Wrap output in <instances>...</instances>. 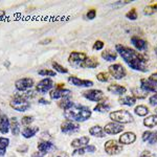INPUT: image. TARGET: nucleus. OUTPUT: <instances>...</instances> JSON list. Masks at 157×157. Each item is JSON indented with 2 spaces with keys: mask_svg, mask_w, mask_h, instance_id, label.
Listing matches in <instances>:
<instances>
[{
  "mask_svg": "<svg viewBox=\"0 0 157 157\" xmlns=\"http://www.w3.org/2000/svg\"><path fill=\"white\" fill-rule=\"evenodd\" d=\"M115 50L131 69L140 72H147L149 70L147 66L146 57L137 50L127 47L123 44H116Z\"/></svg>",
  "mask_w": 157,
  "mask_h": 157,
  "instance_id": "1",
  "label": "nucleus"
},
{
  "mask_svg": "<svg viewBox=\"0 0 157 157\" xmlns=\"http://www.w3.org/2000/svg\"><path fill=\"white\" fill-rule=\"evenodd\" d=\"M64 116L68 121L75 123H83L90 118L91 110L86 106L71 102L64 109Z\"/></svg>",
  "mask_w": 157,
  "mask_h": 157,
  "instance_id": "2",
  "label": "nucleus"
},
{
  "mask_svg": "<svg viewBox=\"0 0 157 157\" xmlns=\"http://www.w3.org/2000/svg\"><path fill=\"white\" fill-rule=\"evenodd\" d=\"M10 106L18 112H25L30 108V103L23 94L19 93V94H15L12 98L11 102H10Z\"/></svg>",
  "mask_w": 157,
  "mask_h": 157,
  "instance_id": "3",
  "label": "nucleus"
},
{
  "mask_svg": "<svg viewBox=\"0 0 157 157\" xmlns=\"http://www.w3.org/2000/svg\"><path fill=\"white\" fill-rule=\"evenodd\" d=\"M110 120L118 124H130L134 121L133 115L127 110H116L110 113Z\"/></svg>",
  "mask_w": 157,
  "mask_h": 157,
  "instance_id": "4",
  "label": "nucleus"
},
{
  "mask_svg": "<svg viewBox=\"0 0 157 157\" xmlns=\"http://www.w3.org/2000/svg\"><path fill=\"white\" fill-rule=\"evenodd\" d=\"M88 56L85 52H71L68 57V62L70 65H72L73 67H81L82 68L83 63L85 62V60L87 59Z\"/></svg>",
  "mask_w": 157,
  "mask_h": 157,
  "instance_id": "5",
  "label": "nucleus"
},
{
  "mask_svg": "<svg viewBox=\"0 0 157 157\" xmlns=\"http://www.w3.org/2000/svg\"><path fill=\"white\" fill-rule=\"evenodd\" d=\"M109 75L110 77H112L115 80H121L127 75V70L125 69V67L121 64H112L108 67Z\"/></svg>",
  "mask_w": 157,
  "mask_h": 157,
  "instance_id": "6",
  "label": "nucleus"
},
{
  "mask_svg": "<svg viewBox=\"0 0 157 157\" xmlns=\"http://www.w3.org/2000/svg\"><path fill=\"white\" fill-rule=\"evenodd\" d=\"M71 95V91L66 88H63L62 85H58L55 89L50 90L49 92V97L52 100H60V98H69Z\"/></svg>",
  "mask_w": 157,
  "mask_h": 157,
  "instance_id": "7",
  "label": "nucleus"
},
{
  "mask_svg": "<svg viewBox=\"0 0 157 157\" xmlns=\"http://www.w3.org/2000/svg\"><path fill=\"white\" fill-rule=\"evenodd\" d=\"M104 149L108 155H117L123 151V146L114 139H111V140L106 141L104 145Z\"/></svg>",
  "mask_w": 157,
  "mask_h": 157,
  "instance_id": "8",
  "label": "nucleus"
},
{
  "mask_svg": "<svg viewBox=\"0 0 157 157\" xmlns=\"http://www.w3.org/2000/svg\"><path fill=\"white\" fill-rule=\"evenodd\" d=\"M35 85V81L32 78H21L15 82V87L20 92H25Z\"/></svg>",
  "mask_w": 157,
  "mask_h": 157,
  "instance_id": "9",
  "label": "nucleus"
},
{
  "mask_svg": "<svg viewBox=\"0 0 157 157\" xmlns=\"http://www.w3.org/2000/svg\"><path fill=\"white\" fill-rule=\"evenodd\" d=\"M83 97L85 98H87L90 102H95V103H100L101 101L104 100L105 98V94L102 90L100 89H90L87 90L83 93Z\"/></svg>",
  "mask_w": 157,
  "mask_h": 157,
  "instance_id": "10",
  "label": "nucleus"
},
{
  "mask_svg": "<svg viewBox=\"0 0 157 157\" xmlns=\"http://www.w3.org/2000/svg\"><path fill=\"white\" fill-rule=\"evenodd\" d=\"M52 88H54V81L50 78H44L36 85V91L39 93H42V94L48 92Z\"/></svg>",
  "mask_w": 157,
  "mask_h": 157,
  "instance_id": "11",
  "label": "nucleus"
},
{
  "mask_svg": "<svg viewBox=\"0 0 157 157\" xmlns=\"http://www.w3.org/2000/svg\"><path fill=\"white\" fill-rule=\"evenodd\" d=\"M68 83L71 84L73 86H78V87H92L93 86V82L90 80H84V78H80L78 77H75V75H70L67 78Z\"/></svg>",
  "mask_w": 157,
  "mask_h": 157,
  "instance_id": "12",
  "label": "nucleus"
},
{
  "mask_svg": "<svg viewBox=\"0 0 157 157\" xmlns=\"http://www.w3.org/2000/svg\"><path fill=\"white\" fill-rule=\"evenodd\" d=\"M104 131H105L106 134H109V135H116V134L123 132L124 126L121 124L115 123V121H111L104 127Z\"/></svg>",
  "mask_w": 157,
  "mask_h": 157,
  "instance_id": "13",
  "label": "nucleus"
},
{
  "mask_svg": "<svg viewBox=\"0 0 157 157\" xmlns=\"http://www.w3.org/2000/svg\"><path fill=\"white\" fill-rule=\"evenodd\" d=\"M78 130H80V125L75 124V121H71L67 120L61 125V131H62V133H65V134L77 133Z\"/></svg>",
  "mask_w": 157,
  "mask_h": 157,
  "instance_id": "14",
  "label": "nucleus"
},
{
  "mask_svg": "<svg viewBox=\"0 0 157 157\" xmlns=\"http://www.w3.org/2000/svg\"><path fill=\"white\" fill-rule=\"evenodd\" d=\"M131 43H132V45L135 47L137 52H144V50L148 48V42L137 36L131 37Z\"/></svg>",
  "mask_w": 157,
  "mask_h": 157,
  "instance_id": "15",
  "label": "nucleus"
},
{
  "mask_svg": "<svg viewBox=\"0 0 157 157\" xmlns=\"http://www.w3.org/2000/svg\"><path fill=\"white\" fill-rule=\"evenodd\" d=\"M140 89L146 92H155L157 93V85L149 78H141L140 80Z\"/></svg>",
  "mask_w": 157,
  "mask_h": 157,
  "instance_id": "16",
  "label": "nucleus"
},
{
  "mask_svg": "<svg viewBox=\"0 0 157 157\" xmlns=\"http://www.w3.org/2000/svg\"><path fill=\"white\" fill-rule=\"evenodd\" d=\"M136 140V134L133 132H125L123 133L118 138V143L123 145H131V144L135 143Z\"/></svg>",
  "mask_w": 157,
  "mask_h": 157,
  "instance_id": "17",
  "label": "nucleus"
},
{
  "mask_svg": "<svg viewBox=\"0 0 157 157\" xmlns=\"http://www.w3.org/2000/svg\"><path fill=\"white\" fill-rule=\"evenodd\" d=\"M11 130V121L6 114L0 115V132L2 134H7Z\"/></svg>",
  "mask_w": 157,
  "mask_h": 157,
  "instance_id": "18",
  "label": "nucleus"
},
{
  "mask_svg": "<svg viewBox=\"0 0 157 157\" xmlns=\"http://www.w3.org/2000/svg\"><path fill=\"white\" fill-rule=\"evenodd\" d=\"M89 141H90V138L88 137V136H82V137L73 139L71 141V144H70V146H71L73 149H80V148H83V147L89 145Z\"/></svg>",
  "mask_w": 157,
  "mask_h": 157,
  "instance_id": "19",
  "label": "nucleus"
},
{
  "mask_svg": "<svg viewBox=\"0 0 157 157\" xmlns=\"http://www.w3.org/2000/svg\"><path fill=\"white\" fill-rule=\"evenodd\" d=\"M38 150L41 151V152H44V153H48V152L55 150V145L52 141L50 140H42V141H39L38 144Z\"/></svg>",
  "mask_w": 157,
  "mask_h": 157,
  "instance_id": "20",
  "label": "nucleus"
},
{
  "mask_svg": "<svg viewBox=\"0 0 157 157\" xmlns=\"http://www.w3.org/2000/svg\"><path fill=\"white\" fill-rule=\"evenodd\" d=\"M117 57L118 54L116 52V50L104 49V52H102V58L107 62H114L117 59Z\"/></svg>",
  "mask_w": 157,
  "mask_h": 157,
  "instance_id": "21",
  "label": "nucleus"
},
{
  "mask_svg": "<svg viewBox=\"0 0 157 157\" xmlns=\"http://www.w3.org/2000/svg\"><path fill=\"white\" fill-rule=\"evenodd\" d=\"M108 91L112 92L113 94H116V95H123L127 92V88L125 86H121L118 84H111L108 86Z\"/></svg>",
  "mask_w": 157,
  "mask_h": 157,
  "instance_id": "22",
  "label": "nucleus"
},
{
  "mask_svg": "<svg viewBox=\"0 0 157 157\" xmlns=\"http://www.w3.org/2000/svg\"><path fill=\"white\" fill-rule=\"evenodd\" d=\"M39 127L38 126H35V127H30V126H27V127H25L23 129V131H22V136H23L24 138H32L34 137L35 135H37V133L39 132Z\"/></svg>",
  "mask_w": 157,
  "mask_h": 157,
  "instance_id": "23",
  "label": "nucleus"
},
{
  "mask_svg": "<svg viewBox=\"0 0 157 157\" xmlns=\"http://www.w3.org/2000/svg\"><path fill=\"white\" fill-rule=\"evenodd\" d=\"M89 134L91 136H94V137H98V138H103L105 137L106 133L104 131V128H102L101 126H93L89 129Z\"/></svg>",
  "mask_w": 157,
  "mask_h": 157,
  "instance_id": "24",
  "label": "nucleus"
},
{
  "mask_svg": "<svg viewBox=\"0 0 157 157\" xmlns=\"http://www.w3.org/2000/svg\"><path fill=\"white\" fill-rule=\"evenodd\" d=\"M100 63H98V60L95 57H87V59L85 60V62L83 63L82 68H97Z\"/></svg>",
  "mask_w": 157,
  "mask_h": 157,
  "instance_id": "25",
  "label": "nucleus"
},
{
  "mask_svg": "<svg viewBox=\"0 0 157 157\" xmlns=\"http://www.w3.org/2000/svg\"><path fill=\"white\" fill-rule=\"evenodd\" d=\"M144 125L148 128H154L157 126V114L146 116V118L144 120Z\"/></svg>",
  "mask_w": 157,
  "mask_h": 157,
  "instance_id": "26",
  "label": "nucleus"
},
{
  "mask_svg": "<svg viewBox=\"0 0 157 157\" xmlns=\"http://www.w3.org/2000/svg\"><path fill=\"white\" fill-rule=\"evenodd\" d=\"M11 121V131L13 135H18L20 133V124L18 121V118L17 117H12V120L10 121Z\"/></svg>",
  "mask_w": 157,
  "mask_h": 157,
  "instance_id": "27",
  "label": "nucleus"
},
{
  "mask_svg": "<svg viewBox=\"0 0 157 157\" xmlns=\"http://www.w3.org/2000/svg\"><path fill=\"white\" fill-rule=\"evenodd\" d=\"M110 109H111V107L108 103L102 102V103H98V105L93 108V110H94L95 112H98V113H106V112H108Z\"/></svg>",
  "mask_w": 157,
  "mask_h": 157,
  "instance_id": "28",
  "label": "nucleus"
},
{
  "mask_svg": "<svg viewBox=\"0 0 157 157\" xmlns=\"http://www.w3.org/2000/svg\"><path fill=\"white\" fill-rule=\"evenodd\" d=\"M118 103H120L121 105H125V106L131 107V106H134L136 104V98L133 97H129V95L128 97H123V98H120Z\"/></svg>",
  "mask_w": 157,
  "mask_h": 157,
  "instance_id": "29",
  "label": "nucleus"
},
{
  "mask_svg": "<svg viewBox=\"0 0 157 157\" xmlns=\"http://www.w3.org/2000/svg\"><path fill=\"white\" fill-rule=\"evenodd\" d=\"M134 112H135V114L143 117V116L149 114V108L145 105H138L137 107H135V109H134Z\"/></svg>",
  "mask_w": 157,
  "mask_h": 157,
  "instance_id": "30",
  "label": "nucleus"
},
{
  "mask_svg": "<svg viewBox=\"0 0 157 157\" xmlns=\"http://www.w3.org/2000/svg\"><path fill=\"white\" fill-rule=\"evenodd\" d=\"M132 94L134 95L133 98H138V100H143V98H145L147 95H148V92L144 91L143 89H136V88H133Z\"/></svg>",
  "mask_w": 157,
  "mask_h": 157,
  "instance_id": "31",
  "label": "nucleus"
},
{
  "mask_svg": "<svg viewBox=\"0 0 157 157\" xmlns=\"http://www.w3.org/2000/svg\"><path fill=\"white\" fill-rule=\"evenodd\" d=\"M52 68H54L55 71L59 72V73H68V69L66 67L62 66L61 64H59L58 62H56V61H54V62L52 63Z\"/></svg>",
  "mask_w": 157,
  "mask_h": 157,
  "instance_id": "32",
  "label": "nucleus"
},
{
  "mask_svg": "<svg viewBox=\"0 0 157 157\" xmlns=\"http://www.w3.org/2000/svg\"><path fill=\"white\" fill-rule=\"evenodd\" d=\"M38 75H42L44 78H52V77H56L57 73H56L55 70H50V69H41L38 71Z\"/></svg>",
  "mask_w": 157,
  "mask_h": 157,
  "instance_id": "33",
  "label": "nucleus"
},
{
  "mask_svg": "<svg viewBox=\"0 0 157 157\" xmlns=\"http://www.w3.org/2000/svg\"><path fill=\"white\" fill-rule=\"evenodd\" d=\"M97 80L98 82L106 83L110 80V75L108 72H98L97 75Z\"/></svg>",
  "mask_w": 157,
  "mask_h": 157,
  "instance_id": "34",
  "label": "nucleus"
},
{
  "mask_svg": "<svg viewBox=\"0 0 157 157\" xmlns=\"http://www.w3.org/2000/svg\"><path fill=\"white\" fill-rule=\"evenodd\" d=\"M138 17L137 15V11H136V9H131L130 11H129L127 14H126V18H128L129 20H132V21H134V20H136Z\"/></svg>",
  "mask_w": 157,
  "mask_h": 157,
  "instance_id": "35",
  "label": "nucleus"
},
{
  "mask_svg": "<svg viewBox=\"0 0 157 157\" xmlns=\"http://www.w3.org/2000/svg\"><path fill=\"white\" fill-rule=\"evenodd\" d=\"M35 121V117L34 116H30V115H25L23 117L21 118V124L25 127H27V126H29L30 124H33V121Z\"/></svg>",
  "mask_w": 157,
  "mask_h": 157,
  "instance_id": "36",
  "label": "nucleus"
},
{
  "mask_svg": "<svg viewBox=\"0 0 157 157\" xmlns=\"http://www.w3.org/2000/svg\"><path fill=\"white\" fill-rule=\"evenodd\" d=\"M70 103H71V102H70L69 98H62V101H60V102L58 103V106H59L60 108H63V110H64V109L66 108Z\"/></svg>",
  "mask_w": 157,
  "mask_h": 157,
  "instance_id": "37",
  "label": "nucleus"
},
{
  "mask_svg": "<svg viewBox=\"0 0 157 157\" xmlns=\"http://www.w3.org/2000/svg\"><path fill=\"white\" fill-rule=\"evenodd\" d=\"M10 145V139L7 137H0V148L1 149H6Z\"/></svg>",
  "mask_w": 157,
  "mask_h": 157,
  "instance_id": "38",
  "label": "nucleus"
},
{
  "mask_svg": "<svg viewBox=\"0 0 157 157\" xmlns=\"http://www.w3.org/2000/svg\"><path fill=\"white\" fill-rule=\"evenodd\" d=\"M104 46H105V43H104L103 41H101V40H98V41L94 42L92 48L94 50H102L104 48Z\"/></svg>",
  "mask_w": 157,
  "mask_h": 157,
  "instance_id": "39",
  "label": "nucleus"
},
{
  "mask_svg": "<svg viewBox=\"0 0 157 157\" xmlns=\"http://www.w3.org/2000/svg\"><path fill=\"white\" fill-rule=\"evenodd\" d=\"M97 17V11H95L94 9H91L89 11L87 12V14H86V18L88 20H93Z\"/></svg>",
  "mask_w": 157,
  "mask_h": 157,
  "instance_id": "40",
  "label": "nucleus"
},
{
  "mask_svg": "<svg viewBox=\"0 0 157 157\" xmlns=\"http://www.w3.org/2000/svg\"><path fill=\"white\" fill-rule=\"evenodd\" d=\"M148 143L150 144V145H154V144L157 143V132H152V135L150 139L148 140Z\"/></svg>",
  "mask_w": 157,
  "mask_h": 157,
  "instance_id": "41",
  "label": "nucleus"
},
{
  "mask_svg": "<svg viewBox=\"0 0 157 157\" xmlns=\"http://www.w3.org/2000/svg\"><path fill=\"white\" fill-rule=\"evenodd\" d=\"M149 103H150L151 106L156 107V106H157V93H155V94L152 95V97L149 98Z\"/></svg>",
  "mask_w": 157,
  "mask_h": 157,
  "instance_id": "42",
  "label": "nucleus"
},
{
  "mask_svg": "<svg viewBox=\"0 0 157 157\" xmlns=\"http://www.w3.org/2000/svg\"><path fill=\"white\" fill-rule=\"evenodd\" d=\"M152 135V131H146V132L143 133V135H141V139H143L144 141H148L149 139H150Z\"/></svg>",
  "mask_w": 157,
  "mask_h": 157,
  "instance_id": "43",
  "label": "nucleus"
},
{
  "mask_svg": "<svg viewBox=\"0 0 157 157\" xmlns=\"http://www.w3.org/2000/svg\"><path fill=\"white\" fill-rule=\"evenodd\" d=\"M27 150H29V146L27 145H21L17 149V151L20 152V153H25V152H27Z\"/></svg>",
  "mask_w": 157,
  "mask_h": 157,
  "instance_id": "44",
  "label": "nucleus"
},
{
  "mask_svg": "<svg viewBox=\"0 0 157 157\" xmlns=\"http://www.w3.org/2000/svg\"><path fill=\"white\" fill-rule=\"evenodd\" d=\"M45 155H46V153L38 150V151L34 152V153L32 154V157H45Z\"/></svg>",
  "mask_w": 157,
  "mask_h": 157,
  "instance_id": "45",
  "label": "nucleus"
},
{
  "mask_svg": "<svg viewBox=\"0 0 157 157\" xmlns=\"http://www.w3.org/2000/svg\"><path fill=\"white\" fill-rule=\"evenodd\" d=\"M50 157H69V154L66 153V152H60L59 154H56V155H52Z\"/></svg>",
  "mask_w": 157,
  "mask_h": 157,
  "instance_id": "46",
  "label": "nucleus"
},
{
  "mask_svg": "<svg viewBox=\"0 0 157 157\" xmlns=\"http://www.w3.org/2000/svg\"><path fill=\"white\" fill-rule=\"evenodd\" d=\"M38 103L40 104V105H49L50 104V101H47V100H45V98H39V101H38Z\"/></svg>",
  "mask_w": 157,
  "mask_h": 157,
  "instance_id": "47",
  "label": "nucleus"
},
{
  "mask_svg": "<svg viewBox=\"0 0 157 157\" xmlns=\"http://www.w3.org/2000/svg\"><path fill=\"white\" fill-rule=\"evenodd\" d=\"M52 38H46V39H43L42 41H40L39 43L41 45H46V44H49V43H52Z\"/></svg>",
  "mask_w": 157,
  "mask_h": 157,
  "instance_id": "48",
  "label": "nucleus"
},
{
  "mask_svg": "<svg viewBox=\"0 0 157 157\" xmlns=\"http://www.w3.org/2000/svg\"><path fill=\"white\" fill-rule=\"evenodd\" d=\"M149 80L152 81L153 83H155L157 85V72L156 73H153V75H151L150 77H149Z\"/></svg>",
  "mask_w": 157,
  "mask_h": 157,
  "instance_id": "49",
  "label": "nucleus"
},
{
  "mask_svg": "<svg viewBox=\"0 0 157 157\" xmlns=\"http://www.w3.org/2000/svg\"><path fill=\"white\" fill-rule=\"evenodd\" d=\"M140 157H152L151 152L148 151V150L143 151V152H141V154H140Z\"/></svg>",
  "mask_w": 157,
  "mask_h": 157,
  "instance_id": "50",
  "label": "nucleus"
},
{
  "mask_svg": "<svg viewBox=\"0 0 157 157\" xmlns=\"http://www.w3.org/2000/svg\"><path fill=\"white\" fill-rule=\"evenodd\" d=\"M6 17V12L2 11V10H0V20H2Z\"/></svg>",
  "mask_w": 157,
  "mask_h": 157,
  "instance_id": "51",
  "label": "nucleus"
},
{
  "mask_svg": "<svg viewBox=\"0 0 157 157\" xmlns=\"http://www.w3.org/2000/svg\"><path fill=\"white\" fill-rule=\"evenodd\" d=\"M6 149H1V148H0V157L4 156V155H6Z\"/></svg>",
  "mask_w": 157,
  "mask_h": 157,
  "instance_id": "52",
  "label": "nucleus"
},
{
  "mask_svg": "<svg viewBox=\"0 0 157 157\" xmlns=\"http://www.w3.org/2000/svg\"><path fill=\"white\" fill-rule=\"evenodd\" d=\"M155 114H157V107H156V109H155Z\"/></svg>",
  "mask_w": 157,
  "mask_h": 157,
  "instance_id": "53",
  "label": "nucleus"
}]
</instances>
